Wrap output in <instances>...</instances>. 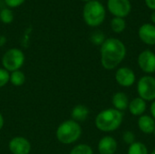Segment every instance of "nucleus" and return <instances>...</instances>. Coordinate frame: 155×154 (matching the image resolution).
Masks as SVG:
<instances>
[{"instance_id":"obj_1","label":"nucleus","mask_w":155,"mask_h":154,"mask_svg":"<svg viewBox=\"0 0 155 154\" xmlns=\"http://www.w3.org/2000/svg\"><path fill=\"white\" fill-rule=\"evenodd\" d=\"M101 64L105 70L117 68L126 55L125 44L117 38H107L101 45Z\"/></svg>"},{"instance_id":"obj_2","label":"nucleus","mask_w":155,"mask_h":154,"mask_svg":"<svg viewBox=\"0 0 155 154\" xmlns=\"http://www.w3.org/2000/svg\"><path fill=\"white\" fill-rule=\"evenodd\" d=\"M124 114L122 112L114 109L108 108L101 111L95 117V126L103 133H112L116 131L123 123Z\"/></svg>"},{"instance_id":"obj_3","label":"nucleus","mask_w":155,"mask_h":154,"mask_svg":"<svg viewBox=\"0 0 155 154\" xmlns=\"http://www.w3.org/2000/svg\"><path fill=\"white\" fill-rule=\"evenodd\" d=\"M83 17L85 24L89 26H98L105 19V8L104 5L97 1L92 0L87 2L83 9Z\"/></svg>"},{"instance_id":"obj_4","label":"nucleus","mask_w":155,"mask_h":154,"mask_svg":"<svg viewBox=\"0 0 155 154\" xmlns=\"http://www.w3.org/2000/svg\"><path fill=\"white\" fill-rule=\"evenodd\" d=\"M82 135L81 125L74 120L63 122L56 130L57 140L64 144H71L79 140Z\"/></svg>"},{"instance_id":"obj_5","label":"nucleus","mask_w":155,"mask_h":154,"mask_svg":"<svg viewBox=\"0 0 155 154\" xmlns=\"http://www.w3.org/2000/svg\"><path fill=\"white\" fill-rule=\"evenodd\" d=\"M25 54L18 48H11L7 50L2 57V64L8 72L19 70L25 63Z\"/></svg>"},{"instance_id":"obj_6","label":"nucleus","mask_w":155,"mask_h":154,"mask_svg":"<svg viewBox=\"0 0 155 154\" xmlns=\"http://www.w3.org/2000/svg\"><path fill=\"white\" fill-rule=\"evenodd\" d=\"M137 93L145 102H153L155 100V77L149 74L142 76L137 82Z\"/></svg>"},{"instance_id":"obj_7","label":"nucleus","mask_w":155,"mask_h":154,"mask_svg":"<svg viewBox=\"0 0 155 154\" xmlns=\"http://www.w3.org/2000/svg\"><path fill=\"white\" fill-rule=\"evenodd\" d=\"M107 8L114 17L124 18L130 14L132 5L130 0H108Z\"/></svg>"},{"instance_id":"obj_8","label":"nucleus","mask_w":155,"mask_h":154,"mask_svg":"<svg viewBox=\"0 0 155 154\" xmlns=\"http://www.w3.org/2000/svg\"><path fill=\"white\" fill-rule=\"evenodd\" d=\"M137 64L143 73L149 75L153 74L155 73V54L149 49L141 52L137 58Z\"/></svg>"},{"instance_id":"obj_9","label":"nucleus","mask_w":155,"mask_h":154,"mask_svg":"<svg viewBox=\"0 0 155 154\" xmlns=\"http://www.w3.org/2000/svg\"><path fill=\"white\" fill-rule=\"evenodd\" d=\"M116 83L123 87H131L136 82V76L134 72L126 66L119 67L114 74Z\"/></svg>"},{"instance_id":"obj_10","label":"nucleus","mask_w":155,"mask_h":154,"mask_svg":"<svg viewBox=\"0 0 155 154\" xmlns=\"http://www.w3.org/2000/svg\"><path fill=\"white\" fill-rule=\"evenodd\" d=\"M8 147L13 154H29L31 152L30 142L22 136L12 138L9 142Z\"/></svg>"},{"instance_id":"obj_11","label":"nucleus","mask_w":155,"mask_h":154,"mask_svg":"<svg viewBox=\"0 0 155 154\" xmlns=\"http://www.w3.org/2000/svg\"><path fill=\"white\" fill-rule=\"evenodd\" d=\"M139 38L148 45H155V25L146 23L140 26L138 30Z\"/></svg>"},{"instance_id":"obj_12","label":"nucleus","mask_w":155,"mask_h":154,"mask_svg":"<svg viewBox=\"0 0 155 154\" xmlns=\"http://www.w3.org/2000/svg\"><path fill=\"white\" fill-rule=\"evenodd\" d=\"M117 141L113 137L106 135L98 143V152L100 154H115L117 151Z\"/></svg>"},{"instance_id":"obj_13","label":"nucleus","mask_w":155,"mask_h":154,"mask_svg":"<svg viewBox=\"0 0 155 154\" xmlns=\"http://www.w3.org/2000/svg\"><path fill=\"white\" fill-rule=\"evenodd\" d=\"M139 130L144 134H153L155 131V120L147 114H143L137 121Z\"/></svg>"},{"instance_id":"obj_14","label":"nucleus","mask_w":155,"mask_h":154,"mask_svg":"<svg viewBox=\"0 0 155 154\" xmlns=\"http://www.w3.org/2000/svg\"><path fill=\"white\" fill-rule=\"evenodd\" d=\"M147 109V102L143 100L140 97H136L130 101L128 110L130 113L134 116H141L144 114L145 111Z\"/></svg>"},{"instance_id":"obj_15","label":"nucleus","mask_w":155,"mask_h":154,"mask_svg":"<svg viewBox=\"0 0 155 154\" xmlns=\"http://www.w3.org/2000/svg\"><path fill=\"white\" fill-rule=\"evenodd\" d=\"M129 103V98L127 94L124 92H117L112 97V103L114 108L122 113L128 109Z\"/></svg>"},{"instance_id":"obj_16","label":"nucleus","mask_w":155,"mask_h":154,"mask_svg":"<svg viewBox=\"0 0 155 154\" xmlns=\"http://www.w3.org/2000/svg\"><path fill=\"white\" fill-rule=\"evenodd\" d=\"M90 111L89 108L84 104H77L75 105L71 111V117L76 123L85 121L89 116Z\"/></svg>"},{"instance_id":"obj_17","label":"nucleus","mask_w":155,"mask_h":154,"mask_svg":"<svg viewBox=\"0 0 155 154\" xmlns=\"http://www.w3.org/2000/svg\"><path fill=\"white\" fill-rule=\"evenodd\" d=\"M127 154H149L147 146L141 142H134L129 145Z\"/></svg>"},{"instance_id":"obj_18","label":"nucleus","mask_w":155,"mask_h":154,"mask_svg":"<svg viewBox=\"0 0 155 154\" xmlns=\"http://www.w3.org/2000/svg\"><path fill=\"white\" fill-rule=\"evenodd\" d=\"M9 82L15 85V86H21L25 84V74L20 71V70H17V71H15V72H12L10 74V78H9Z\"/></svg>"},{"instance_id":"obj_19","label":"nucleus","mask_w":155,"mask_h":154,"mask_svg":"<svg viewBox=\"0 0 155 154\" xmlns=\"http://www.w3.org/2000/svg\"><path fill=\"white\" fill-rule=\"evenodd\" d=\"M111 28L114 33L120 34L126 28V22L124 18L114 17L111 21Z\"/></svg>"},{"instance_id":"obj_20","label":"nucleus","mask_w":155,"mask_h":154,"mask_svg":"<svg viewBox=\"0 0 155 154\" xmlns=\"http://www.w3.org/2000/svg\"><path fill=\"white\" fill-rule=\"evenodd\" d=\"M69 154H94L93 149L91 146L85 143H81L74 146Z\"/></svg>"},{"instance_id":"obj_21","label":"nucleus","mask_w":155,"mask_h":154,"mask_svg":"<svg viewBox=\"0 0 155 154\" xmlns=\"http://www.w3.org/2000/svg\"><path fill=\"white\" fill-rule=\"evenodd\" d=\"M14 13L9 8H4L0 12V20L4 24H10L14 20Z\"/></svg>"},{"instance_id":"obj_22","label":"nucleus","mask_w":155,"mask_h":154,"mask_svg":"<svg viewBox=\"0 0 155 154\" xmlns=\"http://www.w3.org/2000/svg\"><path fill=\"white\" fill-rule=\"evenodd\" d=\"M90 40L95 45H102L104 44V42L105 41V36H104V33H102L101 31H96L91 34Z\"/></svg>"},{"instance_id":"obj_23","label":"nucleus","mask_w":155,"mask_h":154,"mask_svg":"<svg viewBox=\"0 0 155 154\" xmlns=\"http://www.w3.org/2000/svg\"><path fill=\"white\" fill-rule=\"evenodd\" d=\"M10 74L5 68H0V88L4 87L9 82Z\"/></svg>"},{"instance_id":"obj_24","label":"nucleus","mask_w":155,"mask_h":154,"mask_svg":"<svg viewBox=\"0 0 155 154\" xmlns=\"http://www.w3.org/2000/svg\"><path fill=\"white\" fill-rule=\"evenodd\" d=\"M123 141L126 144L131 145L135 142V134L132 131H126L123 134Z\"/></svg>"},{"instance_id":"obj_25","label":"nucleus","mask_w":155,"mask_h":154,"mask_svg":"<svg viewBox=\"0 0 155 154\" xmlns=\"http://www.w3.org/2000/svg\"><path fill=\"white\" fill-rule=\"evenodd\" d=\"M25 1V0H5V3L8 7L15 8V7L20 6L22 4H24Z\"/></svg>"},{"instance_id":"obj_26","label":"nucleus","mask_w":155,"mask_h":154,"mask_svg":"<svg viewBox=\"0 0 155 154\" xmlns=\"http://www.w3.org/2000/svg\"><path fill=\"white\" fill-rule=\"evenodd\" d=\"M144 2L148 8L155 11V0H144Z\"/></svg>"},{"instance_id":"obj_27","label":"nucleus","mask_w":155,"mask_h":154,"mask_svg":"<svg viewBox=\"0 0 155 154\" xmlns=\"http://www.w3.org/2000/svg\"><path fill=\"white\" fill-rule=\"evenodd\" d=\"M150 113H151V116L155 120V100L152 102L150 105Z\"/></svg>"},{"instance_id":"obj_28","label":"nucleus","mask_w":155,"mask_h":154,"mask_svg":"<svg viewBox=\"0 0 155 154\" xmlns=\"http://www.w3.org/2000/svg\"><path fill=\"white\" fill-rule=\"evenodd\" d=\"M4 123H5V121H4V117H3V115H2V113H0V130L3 128V126H4Z\"/></svg>"},{"instance_id":"obj_29","label":"nucleus","mask_w":155,"mask_h":154,"mask_svg":"<svg viewBox=\"0 0 155 154\" xmlns=\"http://www.w3.org/2000/svg\"><path fill=\"white\" fill-rule=\"evenodd\" d=\"M151 20L153 24H155V11H153L151 15Z\"/></svg>"},{"instance_id":"obj_30","label":"nucleus","mask_w":155,"mask_h":154,"mask_svg":"<svg viewBox=\"0 0 155 154\" xmlns=\"http://www.w3.org/2000/svg\"><path fill=\"white\" fill-rule=\"evenodd\" d=\"M150 154H155V149H153V152H152Z\"/></svg>"},{"instance_id":"obj_31","label":"nucleus","mask_w":155,"mask_h":154,"mask_svg":"<svg viewBox=\"0 0 155 154\" xmlns=\"http://www.w3.org/2000/svg\"><path fill=\"white\" fill-rule=\"evenodd\" d=\"M82 1H84V2H86V3H87V2H89V1H92V0H82Z\"/></svg>"},{"instance_id":"obj_32","label":"nucleus","mask_w":155,"mask_h":154,"mask_svg":"<svg viewBox=\"0 0 155 154\" xmlns=\"http://www.w3.org/2000/svg\"><path fill=\"white\" fill-rule=\"evenodd\" d=\"M153 134H154V136H155V131H154V133H153Z\"/></svg>"}]
</instances>
